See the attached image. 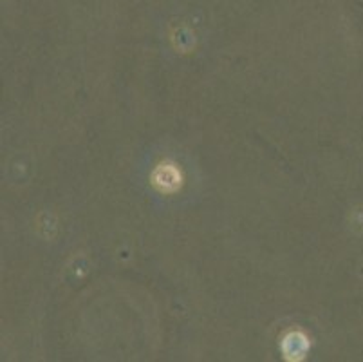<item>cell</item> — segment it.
<instances>
[{"instance_id":"cell-1","label":"cell","mask_w":363,"mask_h":362,"mask_svg":"<svg viewBox=\"0 0 363 362\" xmlns=\"http://www.w3.org/2000/svg\"><path fill=\"white\" fill-rule=\"evenodd\" d=\"M152 183L161 192H175L181 187V172L174 165H159L152 174Z\"/></svg>"}]
</instances>
